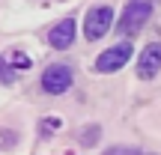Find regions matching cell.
<instances>
[{
  "mask_svg": "<svg viewBox=\"0 0 161 155\" xmlns=\"http://www.w3.org/2000/svg\"><path fill=\"white\" fill-rule=\"evenodd\" d=\"M114 24V9L110 6H92L84 18V36L86 42H98Z\"/></svg>",
  "mask_w": 161,
  "mask_h": 155,
  "instance_id": "cell-2",
  "label": "cell"
},
{
  "mask_svg": "<svg viewBox=\"0 0 161 155\" xmlns=\"http://www.w3.org/2000/svg\"><path fill=\"white\" fill-rule=\"evenodd\" d=\"M131 45L128 42H122V45H114V48H108L104 54H98V60H96V72H102V75H110V72H119L122 66L131 60Z\"/></svg>",
  "mask_w": 161,
  "mask_h": 155,
  "instance_id": "cell-3",
  "label": "cell"
},
{
  "mask_svg": "<svg viewBox=\"0 0 161 155\" xmlns=\"http://www.w3.org/2000/svg\"><path fill=\"white\" fill-rule=\"evenodd\" d=\"M149 15H152V3L149 0H131L128 9L122 12V18H119V33L134 36L137 30H143V24L149 21Z\"/></svg>",
  "mask_w": 161,
  "mask_h": 155,
  "instance_id": "cell-1",
  "label": "cell"
},
{
  "mask_svg": "<svg viewBox=\"0 0 161 155\" xmlns=\"http://www.w3.org/2000/svg\"><path fill=\"white\" fill-rule=\"evenodd\" d=\"M9 66H18V69H30V57H27V54H12Z\"/></svg>",
  "mask_w": 161,
  "mask_h": 155,
  "instance_id": "cell-8",
  "label": "cell"
},
{
  "mask_svg": "<svg viewBox=\"0 0 161 155\" xmlns=\"http://www.w3.org/2000/svg\"><path fill=\"white\" fill-rule=\"evenodd\" d=\"M72 86V69L63 63H54L48 66L45 72H42V90L51 92V96H60V92H66Z\"/></svg>",
  "mask_w": 161,
  "mask_h": 155,
  "instance_id": "cell-4",
  "label": "cell"
},
{
  "mask_svg": "<svg viewBox=\"0 0 161 155\" xmlns=\"http://www.w3.org/2000/svg\"><path fill=\"white\" fill-rule=\"evenodd\" d=\"M158 72H161V42H149L137 57V78L152 80Z\"/></svg>",
  "mask_w": 161,
  "mask_h": 155,
  "instance_id": "cell-5",
  "label": "cell"
},
{
  "mask_svg": "<svg viewBox=\"0 0 161 155\" xmlns=\"http://www.w3.org/2000/svg\"><path fill=\"white\" fill-rule=\"evenodd\" d=\"M96 137H98V128L92 125V131H86V134H84V137H80V140H84V143H92V140H96Z\"/></svg>",
  "mask_w": 161,
  "mask_h": 155,
  "instance_id": "cell-10",
  "label": "cell"
},
{
  "mask_svg": "<svg viewBox=\"0 0 161 155\" xmlns=\"http://www.w3.org/2000/svg\"><path fill=\"white\" fill-rule=\"evenodd\" d=\"M104 155H140L137 149H125V146H116V149H110V152H104Z\"/></svg>",
  "mask_w": 161,
  "mask_h": 155,
  "instance_id": "cell-9",
  "label": "cell"
},
{
  "mask_svg": "<svg viewBox=\"0 0 161 155\" xmlns=\"http://www.w3.org/2000/svg\"><path fill=\"white\" fill-rule=\"evenodd\" d=\"M42 125H45V131H54V128H57L60 122H57V119H45V122H42Z\"/></svg>",
  "mask_w": 161,
  "mask_h": 155,
  "instance_id": "cell-11",
  "label": "cell"
},
{
  "mask_svg": "<svg viewBox=\"0 0 161 155\" xmlns=\"http://www.w3.org/2000/svg\"><path fill=\"white\" fill-rule=\"evenodd\" d=\"M12 80H15V72H12V66L0 57V84H12Z\"/></svg>",
  "mask_w": 161,
  "mask_h": 155,
  "instance_id": "cell-7",
  "label": "cell"
},
{
  "mask_svg": "<svg viewBox=\"0 0 161 155\" xmlns=\"http://www.w3.org/2000/svg\"><path fill=\"white\" fill-rule=\"evenodd\" d=\"M48 42H51V48H57V51H66V48L75 42V18H63L60 24H54V30L48 33Z\"/></svg>",
  "mask_w": 161,
  "mask_h": 155,
  "instance_id": "cell-6",
  "label": "cell"
}]
</instances>
